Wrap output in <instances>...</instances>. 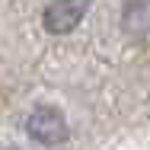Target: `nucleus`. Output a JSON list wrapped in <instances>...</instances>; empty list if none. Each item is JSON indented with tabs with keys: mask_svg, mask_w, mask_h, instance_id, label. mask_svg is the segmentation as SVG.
<instances>
[{
	"mask_svg": "<svg viewBox=\"0 0 150 150\" xmlns=\"http://www.w3.org/2000/svg\"><path fill=\"white\" fill-rule=\"evenodd\" d=\"M86 10H90V0H54V3L45 6L42 23L51 35H64V32H74L80 26Z\"/></svg>",
	"mask_w": 150,
	"mask_h": 150,
	"instance_id": "f03ea898",
	"label": "nucleus"
},
{
	"mask_svg": "<svg viewBox=\"0 0 150 150\" xmlns=\"http://www.w3.org/2000/svg\"><path fill=\"white\" fill-rule=\"evenodd\" d=\"M26 131H29L32 141H38V144H45V147H58L67 141V121L61 115L58 109H51V105H38V109H32L29 121H26Z\"/></svg>",
	"mask_w": 150,
	"mask_h": 150,
	"instance_id": "f257e3e1",
	"label": "nucleus"
}]
</instances>
